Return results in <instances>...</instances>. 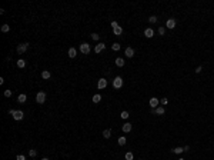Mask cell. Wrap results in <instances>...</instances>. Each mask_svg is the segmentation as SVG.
<instances>
[{
    "instance_id": "9",
    "label": "cell",
    "mask_w": 214,
    "mask_h": 160,
    "mask_svg": "<svg viewBox=\"0 0 214 160\" xmlns=\"http://www.w3.org/2000/svg\"><path fill=\"white\" fill-rule=\"evenodd\" d=\"M159 103H160V102H159L156 97L150 99V107H151V109H156V107H159Z\"/></svg>"
},
{
    "instance_id": "39",
    "label": "cell",
    "mask_w": 214,
    "mask_h": 160,
    "mask_svg": "<svg viewBox=\"0 0 214 160\" xmlns=\"http://www.w3.org/2000/svg\"><path fill=\"white\" fill-rule=\"evenodd\" d=\"M42 160H49V159H42Z\"/></svg>"
},
{
    "instance_id": "4",
    "label": "cell",
    "mask_w": 214,
    "mask_h": 160,
    "mask_svg": "<svg viewBox=\"0 0 214 160\" xmlns=\"http://www.w3.org/2000/svg\"><path fill=\"white\" fill-rule=\"evenodd\" d=\"M80 52L83 54H89L90 53V46H89L87 43H81L80 44Z\"/></svg>"
},
{
    "instance_id": "28",
    "label": "cell",
    "mask_w": 214,
    "mask_h": 160,
    "mask_svg": "<svg viewBox=\"0 0 214 160\" xmlns=\"http://www.w3.org/2000/svg\"><path fill=\"white\" fill-rule=\"evenodd\" d=\"M164 33H166V27H159V34L164 36Z\"/></svg>"
},
{
    "instance_id": "21",
    "label": "cell",
    "mask_w": 214,
    "mask_h": 160,
    "mask_svg": "<svg viewBox=\"0 0 214 160\" xmlns=\"http://www.w3.org/2000/svg\"><path fill=\"white\" fill-rule=\"evenodd\" d=\"M42 77L43 79H50V72H47V70L42 72Z\"/></svg>"
},
{
    "instance_id": "29",
    "label": "cell",
    "mask_w": 214,
    "mask_h": 160,
    "mask_svg": "<svg viewBox=\"0 0 214 160\" xmlns=\"http://www.w3.org/2000/svg\"><path fill=\"white\" fill-rule=\"evenodd\" d=\"M149 22H150V23H156V22H157V17H156V16H151V17L149 19Z\"/></svg>"
},
{
    "instance_id": "3",
    "label": "cell",
    "mask_w": 214,
    "mask_h": 160,
    "mask_svg": "<svg viewBox=\"0 0 214 160\" xmlns=\"http://www.w3.org/2000/svg\"><path fill=\"white\" fill-rule=\"evenodd\" d=\"M27 49H29V43H22V44H19V46H17V49H16V50H17V53H19V54H22V53H24Z\"/></svg>"
},
{
    "instance_id": "38",
    "label": "cell",
    "mask_w": 214,
    "mask_h": 160,
    "mask_svg": "<svg viewBox=\"0 0 214 160\" xmlns=\"http://www.w3.org/2000/svg\"><path fill=\"white\" fill-rule=\"evenodd\" d=\"M14 111H16V110H14V109H12V110H9V114H14Z\"/></svg>"
},
{
    "instance_id": "23",
    "label": "cell",
    "mask_w": 214,
    "mask_h": 160,
    "mask_svg": "<svg viewBox=\"0 0 214 160\" xmlns=\"http://www.w3.org/2000/svg\"><path fill=\"white\" fill-rule=\"evenodd\" d=\"M126 142H127V140H126V137H119V144H120V146H124V144H126Z\"/></svg>"
},
{
    "instance_id": "33",
    "label": "cell",
    "mask_w": 214,
    "mask_h": 160,
    "mask_svg": "<svg viewBox=\"0 0 214 160\" xmlns=\"http://www.w3.org/2000/svg\"><path fill=\"white\" fill-rule=\"evenodd\" d=\"M4 96H6V97H10V96H12V92H10V90H4Z\"/></svg>"
},
{
    "instance_id": "6",
    "label": "cell",
    "mask_w": 214,
    "mask_h": 160,
    "mask_svg": "<svg viewBox=\"0 0 214 160\" xmlns=\"http://www.w3.org/2000/svg\"><path fill=\"white\" fill-rule=\"evenodd\" d=\"M23 116H24V113H23L22 110H16V111H14V114H13V117H14L16 120H22V119H23Z\"/></svg>"
},
{
    "instance_id": "1",
    "label": "cell",
    "mask_w": 214,
    "mask_h": 160,
    "mask_svg": "<svg viewBox=\"0 0 214 160\" xmlns=\"http://www.w3.org/2000/svg\"><path fill=\"white\" fill-rule=\"evenodd\" d=\"M36 102L40 103V105H43V103L46 102V93H44V92H39L37 96H36Z\"/></svg>"
},
{
    "instance_id": "36",
    "label": "cell",
    "mask_w": 214,
    "mask_h": 160,
    "mask_svg": "<svg viewBox=\"0 0 214 160\" xmlns=\"http://www.w3.org/2000/svg\"><path fill=\"white\" fill-rule=\"evenodd\" d=\"M201 69H203L201 66H198V67H196V73H200V72H201Z\"/></svg>"
},
{
    "instance_id": "11",
    "label": "cell",
    "mask_w": 214,
    "mask_h": 160,
    "mask_svg": "<svg viewBox=\"0 0 214 160\" xmlns=\"http://www.w3.org/2000/svg\"><path fill=\"white\" fill-rule=\"evenodd\" d=\"M144 36H146V37H149V39H150V37H153V36H154L153 29H146V30H144Z\"/></svg>"
},
{
    "instance_id": "26",
    "label": "cell",
    "mask_w": 214,
    "mask_h": 160,
    "mask_svg": "<svg viewBox=\"0 0 214 160\" xmlns=\"http://www.w3.org/2000/svg\"><path fill=\"white\" fill-rule=\"evenodd\" d=\"M126 160H133V153H131V152L126 153Z\"/></svg>"
},
{
    "instance_id": "25",
    "label": "cell",
    "mask_w": 214,
    "mask_h": 160,
    "mask_svg": "<svg viewBox=\"0 0 214 160\" xmlns=\"http://www.w3.org/2000/svg\"><path fill=\"white\" fill-rule=\"evenodd\" d=\"M29 154H30V157H34V156L37 154V152H36L34 149H30V150H29Z\"/></svg>"
},
{
    "instance_id": "19",
    "label": "cell",
    "mask_w": 214,
    "mask_h": 160,
    "mask_svg": "<svg viewBox=\"0 0 214 160\" xmlns=\"http://www.w3.org/2000/svg\"><path fill=\"white\" fill-rule=\"evenodd\" d=\"M110 136H111V130H108V129H107V130L103 132V137H104V139H110Z\"/></svg>"
},
{
    "instance_id": "7",
    "label": "cell",
    "mask_w": 214,
    "mask_h": 160,
    "mask_svg": "<svg viewBox=\"0 0 214 160\" xmlns=\"http://www.w3.org/2000/svg\"><path fill=\"white\" fill-rule=\"evenodd\" d=\"M166 27H167V29H173V27H176V20H174V19H168V20L166 22Z\"/></svg>"
},
{
    "instance_id": "8",
    "label": "cell",
    "mask_w": 214,
    "mask_h": 160,
    "mask_svg": "<svg viewBox=\"0 0 214 160\" xmlns=\"http://www.w3.org/2000/svg\"><path fill=\"white\" fill-rule=\"evenodd\" d=\"M97 87H99V89H106L107 87V80L106 79H100L99 80V83H97Z\"/></svg>"
},
{
    "instance_id": "34",
    "label": "cell",
    "mask_w": 214,
    "mask_h": 160,
    "mask_svg": "<svg viewBox=\"0 0 214 160\" xmlns=\"http://www.w3.org/2000/svg\"><path fill=\"white\" fill-rule=\"evenodd\" d=\"M16 160H26V157H24L23 154H19V156L16 157Z\"/></svg>"
},
{
    "instance_id": "35",
    "label": "cell",
    "mask_w": 214,
    "mask_h": 160,
    "mask_svg": "<svg viewBox=\"0 0 214 160\" xmlns=\"http://www.w3.org/2000/svg\"><path fill=\"white\" fill-rule=\"evenodd\" d=\"M117 26H119V25H117V22H111V27H113V29H116Z\"/></svg>"
},
{
    "instance_id": "12",
    "label": "cell",
    "mask_w": 214,
    "mask_h": 160,
    "mask_svg": "<svg viewBox=\"0 0 214 160\" xmlns=\"http://www.w3.org/2000/svg\"><path fill=\"white\" fill-rule=\"evenodd\" d=\"M77 56V50L74 49V47H70L69 49V57H71V59H74Z\"/></svg>"
},
{
    "instance_id": "15",
    "label": "cell",
    "mask_w": 214,
    "mask_h": 160,
    "mask_svg": "<svg viewBox=\"0 0 214 160\" xmlns=\"http://www.w3.org/2000/svg\"><path fill=\"white\" fill-rule=\"evenodd\" d=\"M126 56H127V57H133L134 56V49L133 47H127V49H126Z\"/></svg>"
},
{
    "instance_id": "37",
    "label": "cell",
    "mask_w": 214,
    "mask_h": 160,
    "mask_svg": "<svg viewBox=\"0 0 214 160\" xmlns=\"http://www.w3.org/2000/svg\"><path fill=\"white\" fill-rule=\"evenodd\" d=\"M184 149V152H190V146H186V147H183Z\"/></svg>"
},
{
    "instance_id": "10",
    "label": "cell",
    "mask_w": 214,
    "mask_h": 160,
    "mask_svg": "<svg viewBox=\"0 0 214 160\" xmlns=\"http://www.w3.org/2000/svg\"><path fill=\"white\" fill-rule=\"evenodd\" d=\"M104 47H106V46H104V43H99V44L94 47V52H96V53H100V52H103V50H104Z\"/></svg>"
},
{
    "instance_id": "2",
    "label": "cell",
    "mask_w": 214,
    "mask_h": 160,
    "mask_svg": "<svg viewBox=\"0 0 214 160\" xmlns=\"http://www.w3.org/2000/svg\"><path fill=\"white\" fill-rule=\"evenodd\" d=\"M121 86H123V79H121L120 76H117L116 79L113 80V87H114V89H120Z\"/></svg>"
},
{
    "instance_id": "31",
    "label": "cell",
    "mask_w": 214,
    "mask_h": 160,
    "mask_svg": "<svg viewBox=\"0 0 214 160\" xmlns=\"http://www.w3.org/2000/svg\"><path fill=\"white\" fill-rule=\"evenodd\" d=\"M160 103L163 105V106H166V105H168V100H167V99L164 97V99H161V100H160Z\"/></svg>"
},
{
    "instance_id": "18",
    "label": "cell",
    "mask_w": 214,
    "mask_h": 160,
    "mask_svg": "<svg viewBox=\"0 0 214 160\" xmlns=\"http://www.w3.org/2000/svg\"><path fill=\"white\" fill-rule=\"evenodd\" d=\"M183 152H184L183 147H176V149H173V153H176V154H181Z\"/></svg>"
},
{
    "instance_id": "22",
    "label": "cell",
    "mask_w": 214,
    "mask_h": 160,
    "mask_svg": "<svg viewBox=\"0 0 214 160\" xmlns=\"http://www.w3.org/2000/svg\"><path fill=\"white\" fill-rule=\"evenodd\" d=\"M100 100H101V96L100 94H94L93 96V102L94 103H100Z\"/></svg>"
},
{
    "instance_id": "27",
    "label": "cell",
    "mask_w": 214,
    "mask_h": 160,
    "mask_svg": "<svg viewBox=\"0 0 214 160\" xmlns=\"http://www.w3.org/2000/svg\"><path fill=\"white\" fill-rule=\"evenodd\" d=\"M111 47H113V50H116V52H117V50H120V44H119V43H113V46H111Z\"/></svg>"
},
{
    "instance_id": "32",
    "label": "cell",
    "mask_w": 214,
    "mask_h": 160,
    "mask_svg": "<svg viewBox=\"0 0 214 160\" xmlns=\"http://www.w3.org/2000/svg\"><path fill=\"white\" fill-rule=\"evenodd\" d=\"M99 37H100V36H99L97 33H93V34H91V39H93V40H99Z\"/></svg>"
},
{
    "instance_id": "30",
    "label": "cell",
    "mask_w": 214,
    "mask_h": 160,
    "mask_svg": "<svg viewBox=\"0 0 214 160\" xmlns=\"http://www.w3.org/2000/svg\"><path fill=\"white\" fill-rule=\"evenodd\" d=\"M120 116H121V119H127V117H129V113H127V111H121Z\"/></svg>"
},
{
    "instance_id": "16",
    "label": "cell",
    "mask_w": 214,
    "mask_h": 160,
    "mask_svg": "<svg viewBox=\"0 0 214 160\" xmlns=\"http://www.w3.org/2000/svg\"><path fill=\"white\" fill-rule=\"evenodd\" d=\"M26 100H27L26 94H19V97H17V102H19V103H24Z\"/></svg>"
},
{
    "instance_id": "40",
    "label": "cell",
    "mask_w": 214,
    "mask_h": 160,
    "mask_svg": "<svg viewBox=\"0 0 214 160\" xmlns=\"http://www.w3.org/2000/svg\"><path fill=\"white\" fill-rule=\"evenodd\" d=\"M178 160H184V159H178Z\"/></svg>"
},
{
    "instance_id": "17",
    "label": "cell",
    "mask_w": 214,
    "mask_h": 160,
    "mask_svg": "<svg viewBox=\"0 0 214 160\" xmlns=\"http://www.w3.org/2000/svg\"><path fill=\"white\" fill-rule=\"evenodd\" d=\"M113 31H114V34H116V36H120V34L123 33V29H121L120 26H117L116 29H113Z\"/></svg>"
},
{
    "instance_id": "13",
    "label": "cell",
    "mask_w": 214,
    "mask_h": 160,
    "mask_svg": "<svg viewBox=\"0 0 214 160\" xmlns=\"http://www.w3.org/2000/svg\"><path fill=\"white\" fill-rule=\"evenodd\" d=\"M116 66L123 67V66H124V59H123V57H117V59H116Z\"/></svg>"
},
{
    "instance_id": "20",
    "label": "cell",
    "mask_w": 214,
    "mask_h": 160,
    "mask_svg": "<svg viewBox=\"0 0 214 160\" xmlns=\"http://www.w3.org/2000/svg\"><path fill=\"white\" fill-rule=\"evenodd\" d=\"M17 66H19L20 69H23V67L26 66V62H24V60H22V59H19V60H17Z\"/></svg>"
},
{
    "instance_id": "14",
    "label": "cell",
    "mask_w": 214,
    "mask_h": 160,
    "mask_svg": "<svg viewBox=\"0 0 214 160\" xmlns=\"http://www.w3.org/2000/svg\"><path fill=\"white\" fill-rule=\"evenodd\" d=\"M123 132H124V133H130V132H131V124H130V123L123 124Z\"/></svg>"
},
{
    "instance_id": "5",
    "label": "cell",
    "mask_w": 214,
    "mask_h": 160,
    "mask_svg": "<svg viewBox=\"0 0 214 160\" xmlns=\"http://www.w3.org/2000/svg\"><path fill=\"white\" fill-rule=\"evenodd\" d=\"M151 113H153V114H159V116H161V114H164V107H163V106L156 107V109H153V110H151Z\"/></svg>"
},
{
    "instance_id": "24",
    "label": "cell",
    "mask_w": 214,
    "mask_h": 160,
    "mask_svg": "<svg viewBox=\"0 0 214 160\" xmlns=\"http://www.w3.org/2000/svg\"><path fill=\"white\" fill-rule=\"evenodd\" d=\"M9 30H10V26H9V25H3V26H1V31H3V33H7Z\"/></svg>"
}]
</instances>
